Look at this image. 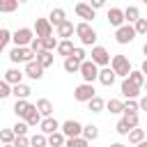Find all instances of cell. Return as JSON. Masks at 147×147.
I'll return each instance as SVG.
<instances>
[{"label": "cell", "instance_id": "1", "mask_svg": "<svg viewBox=\"0 0 147 147\" xmlns=\"http://www.w3.org/2000/svg\"><path fill=\"white\" fill-rule=\"evenodd\" d=\"M76 34H78V39H80V44L83 46H92L94 48V44H96V30L90 25V23H76Z\"/></svg>", "mask_w": 147, "mask_h": 147}, {"label": "cell", "instance_id": "2", "mask_svg": "<svg viewBox=\"0 0 147 147\" xmlns=\"http://www.w3.org/2000/svg\"><path fill=\"white\" fill-rule=\"evenodd\" d=\"M110 69L115 71V76L129 78V74H131V62H129V57H126V55L117 53V55H113V57H110Z\"/></svg>", "mask_w": 147, "mask_h": 147}, {"label": "cell", "instance_id": "3", "mask_svg": "<svg viewBox=\"0 0 147 147\" xmlns=\"http://www.w3.org/2000/svg\"><path fill=\"white\" fill-rule=\"evenodd\" d=\"M34 53H32V48L28 46V48H18V46H14L11 51H9V60L14 62V64H30V62H34Z\"/></svg>", "mask_w": 147, "mask_h": 147}, {"label": "cell", "instance_id": "4", "mask_svg": "<svg viewBox=\"0 0 147 147\" xmlns=\"http://www.w3.org/2000/svg\"><path fill=\"white\" fill-rule=\"evenodd\" d=\"M32 39H34V30L32 28H18L16 32H11V41L18 48H28L32 44Z\"/></svg>", "mask_w": 147, "mask_h": 147}, {"label": "cell", "instance_id": "5", "mask_svg": "<svg viewBox=\"0 0 147 147\" xmlns=\"http://www.w3.org/2000/svg\"><path fill=\"white\" fill-rule=\"evenodd\" d=\"M80 76H83V83H94V80H99V67L92 62V60H85L83 64H80V71H78Z\"/></svg>", "mask_w": 147, "mask_h": 147}, {"label": "cell", "instance_id": "6", "mask_svg": "<svg viewBox=\"0 0 147 147\" xmlns=\"http://www.w3.org/2000/svg\"><path fill=\"white\" fill-rule=\"evenodd\" d=\"M94 96H96V90H94V85H90V83H80V85L74 90V99L80 101V103H87V101H92Z\"/></svg>", "mask_w": 147, "mask_h": 147}, {"label": "cell", "instance_id": "7", "mask_svg": "<svg viewBox=\"0 0 147 147\" xmlns=\"http://www.w3.org/2000/svg\"><path fill=\"white\" fill-rule=\"evenodd\" d=\"M136 37H138V34H136L133 25H129V23H124L122 28H117V30H115V41H117V44H122V46H124V44H131Z\"/></svg>", "mask_w": 147, "mask_h": 147}, {"label": "cell", "instance_id": "8", "mask_svg": "<svg viewBox=\"0 0 147 147\" xmlns=\"http://www.w3.org/2000/svg\"><path fill=\"white\" fill-rule=\"evenodd\" d=\"M90 55H92L90 60H92V62H94L99 69H103V67H110V53H108L103 46H94Z\"/></svg>", "mask_w": 147, "mask_h": 147}, {"label": "cell", "instance_id": "9", "mask_svg": "<svg viewBox=\"0 0 147 147\" xmlns=\"http://www.w3.org/2000/svg\"><path fill=\"white\" fill-rule=\"evenodd\" d=\"M60 131L64 133V138H80L83 136V124L76 122V119H67V122H62Z\"/></svg>", "mask_w": 147, "mask_h": 147}, {"label": "cell", "instance_id": "10", "mask_svg": "<svg viewBox=\"0 0 147 147\" xmlns=\"http://www.w3.org/2000/svg\"><path fill=\"white\" fill-rule=\"evenodd\" d=\"M34 34H37L39 39L53 37V25L48 23V18H37V21H34Z\"/></svg>", "mask_w": 147, "mask_h": 147}, {"label": "cell", "instance_id": "11", "mask_svg": "<svg viewBox=\"0 0 147 147\" xmlns=\"http://www.w3.org/2000/svg\"><path fill=\"white\" fill-rule=\"evenodd\" d=\"M60 129H62V124H60L55 117H44L41 124H39V133H44V136H53V133H57Z\"/></svg>", "mask_w": 147, "mask_h": 147}, {"label": "cell", "instance_id": "12", "mask_svg": "<svg viewBox=\"0 0 147 147\" xmlns=\"http://www.w3.org/2000/svg\"><path fill=\"white\" fill-rule=\"evenodd\" d=\"M106 16H108V23H110L115 30H117V28H122V25L126 23V21H124V9H119V7H110Z\"/></svg>", "mask_w": 147, "mask_h": 147}, {"label": "cell", "instance_id": "13", "mask_svg": "<svg viewBox=\"0 0 147 147\" xmlns=\"http://www.w3.org/2000/svg\"><path fill=\"white\" fill-rule=\"evenodd\" d=\"M74 32H76V25H74L69 18H67L62 25H57V28H55V34L60 37V41H64V39H71V37H74Z\"/></svg>", "mask_w": 147, "mask_h": 147}, {"label": "cell", "instance_id": "14", "mask_svg": "<svg viewBox=\"0 0 147 147\" xmlns=\"http://www.w3.org/2000/svg\"><path fill=\"white\" fill-rule=\"evenodd\" d=\"M119 92H122V96L129 101V99H138L140 96V87H136L133 83H129L126 78L122 80V85H119Z\"/></svg>", "mask_w": 147, "mask_h": 147}, {"label": "cell", "instance_id": "15", "mask_svg": "<svg viewBox=\"0 0 147 147\" xmlns=\"http://www.w3.org/2000/svg\"><path fill=\"white\" fill-rule=\"evenodd\" d=\"M74 9H76L78 18H83V23H90V21H94V9H92L87 2H78Z\"/></svg>", "mask_w": 147, "mask_h": 147}, {"label": "cell", "instance_id": "16", "mask_svg": "<svg viewBox=\"0 0 147 147\" xmlns=\"http://www.w3.org/2000/svg\"><path fill=\"white\" fill-rule=\"evenodd\" d=\"M23 76H25V74H23L21 69L11 67V69H7V71H5V76H2V78H5L11 87H14V85H21V83H23Z\"/></svg>", "mask_w": 147, "mask_h": 147}, {"label": "cell", "instance_id": "17", "mask_svg": "<svg viewBox=\"0 0 147 147\" xmlns=\"http://www.w3.org/2000/svg\"><path fill=\"white\" fill-rule=\"evenodd\" d=\"M64 21H67V11H64L62 7H55V9H51V14H48V23H51L53 28L62 25Z\"/></svg>", "mask_w": 147, "mask_h": 147}, {"label": "cell", "instance_id": "18", "mask_svg": "<svg viewBox=\"0 0 147 147\" xmlns=\"http://www.w3.org/2000/svg\"><path fill=\"white\" fill-rule=\"evenodd\" d=\"M23 74H25L28 78H32V80H41V78H44V69L37 64V60H34V62H30V64H25Z\"/></svg>", "mask_w": 147, "mask_h": 147}, {"label": "cell", "instance_id": "19", "mask_svg": "<svg viewBox=\"0 0 147 147\" xmlns=\"http://www.w3.org/2000/svg\"><path fill=\"white\" fill-rule=\"evenodd\" d=\"M37 64L41 67V69H48V67H53L55 64V55L51 53V51H41V53H37Z\"/></svg>", "mask_w": 147, "mask_h": 147}, {"label": "cell", "instance_id": "20", "mask_svg": "<svg viewBox=\"0 0 147 147\" xmlns=\"http://www.w3.org/2000/svg\"><path fill=\"white\" fill-rule=\"evenodd\" d=\"M115 71L110 69V67H103V69H99V83L101 85H106V87H110L113 83H115Z\"/></svg>", "mask_w": 147, "mask_h": 147}, {"label": "cell", "instance_id": "21", "mask_svg": "<svg viewBox=\"0 0 147 147\" xmlns=\"http://www.w3.org/2000/svg\"><path fill=\"white\" fill-rule=\"evenodd\" d=\"M32 108H34V106H32L28 99H25V101H16V103H14V115H16V117H21V119H25V117H28V113H30Z\"/></svg>", "mask_w": 147, "mask_h": 147}, {"label": "cell", "instance_id": "22", "mask_svg": "<svg viewBox=\"0 0 147 147\" xmlns=\"http://www.w3.org/2000/svg\"><path fill=\"white\" fill-rule=\"evenodd\" d=\"M11 94L16 96V101H25V99L32 94V90H30V85L21 83V85H14V87H11Z\"/></svg>", "mask_w": 147, "mask_h": 147}, {"label": "cell", "instance_id": "23", "mask_svg": "<svg viewBox=\"0 0 147 147\" xmlns=\"http://www.w3.org/2000/svg\"><path fill=\"white\" fill-rule=\"evenodd\" d=\"M37 110H39V115L41 117H53V103H51V99H37Z\"/></svg>", "mask_w": 147, "mask_h": 147}, {"label": "cell", "instance_id": "24", "mask_svg": "<svg viewBox=\"0 0 147 147\" xmlns=\"http://www.w3.org/2000/svg\"><path fill=\"white\" fill-rule=\"evenodd\" d=\"M129 83H133L136 87H145V83H147V78H145V74L140 71V69H131V74H129V78H126Z\"/></svg>", "mask_w": 147, "mask_h": 147}, {"label": "cell", "instance_id": "25", "mask_svg": "<svg viewBox=\"0 0 147 147\" xmlns=\"http://www.w3.org/2000/svg\"><path fill=\"white\" fill-rule=\"evenodd\" d=\"M74 48H76V46H74V41H71V39H64V41H60V44H57V55H62V57L67 60V57H71Z\"/></svg>", "mask_w": 147, "mask_h": 147}, {"label": "cell", "instance_id": "26", "mask_svg": "<svg viewBox=\"0 0 147 147\" xmlns=\"http://www.w3.org/2000/svg\"><path fill=\"white\" fill-rule=\"evenodd\" d=\"M138 18H140V9H138V7H133V5H129V7L124 9V21H126L129 25H133Z\"/></svg>", "mask_w": 147, "mask_h": 147}, {"label": "cell", "instance_id": "27", "mask_svg": "<svg viewBox=\"0 0 147 147\" xmlns=\"http://www.w3.org/2000/svg\"><path fill=\"white\" fill-rule=\"evenodd\" d=\"M83 138H85L87 142L96 140V138H99V126H96V124H85V126H83Z\"/></svg>", "mask_w": 147, "mask_h": 147}, {"label": "cell", "instance_id": "28", "mask_svg": "<svg viewBox=\"0 0 147 147\" xmlns=\"http://www.w3.org/2000/svg\"><path fill=\"white\" fill-rule=\"evenodd\" d=\"M106 108H108L113 115H119V113H124V101H122V99H108V101H106Z\"/></svg>", "mask_w": 147, "mask_h": 147}, {"label": "cell", "instance_id": "29", "mask_svg": "<svg viewBox=\"0 0 147 147\" xmlns=\"http://www.w3.org/2000/svg\"><path fill=\"white\" fill-rule=\"evenodd\" d=\"M103 108H106V101H103L99 94H96L92 101H87V110H90V113H101Z\"/></svg>", "mask_w": 147, "mask_h": 147}, {"label": "cell", "instance_id": "30", "mask_svg": "<svg viewBox=\"0 0 147 147\" xmlns=\"http://www.w3.org/2000/svg\"><path fill=\"white\" fill-rule=\"evenodd\" d=\"M41 119H44V117L39 115V110H37V106H34V108H32V110L28 113V117H25V122H28V126H39V124H41Z\"/></svg>", "mask_w": 147, "mask_h": 147}, {"label": "cell", "instance_id": "31", "mask_svg": "<svg viewBox=\"0 0 147 147\" xmlns=\"http://www.w3.org/2000/svg\"><path fill=\"white\" fill-rule=\"evenodd\" d=\"M64 142H67V138H64V133H62V131H57V133L48 136V147H64Z\"/></svg>", "mask_w": 147, "mask_h": 147}, {"label": "cell", "instance_id": "32", "mask_svg": "<svg viewBox=\"0 0 147 147\" xmlns=\"http://www.w3.org/2000/svg\"><path fill=\"white\" fill-rule=\"evenodd\" d=\"M30 147H48V136H44V133L30 136Z\"/></svg>", "mask_w": 147, "mask_h": 147}, {"label": "cell", "instance_id": "33", "mask_svg": "<svg viewBox=\"0 0 147 147\" xmlns=\"http://www.w3.org/2000/svg\"><path fill=\"white\" fill-rule=\"evenodd\" d=\"M18 9V0H0V14H11Z\"/></svg>", "mask_w": 147, "mask_h": 147}, {"label": "cell", "instance_id": "34", "mask_svg": "<svg viewBox=\"0 0 147 147\" xmlns=\"http://www.w3.org/2000/svg\"><path fill=\"white\" fill-rule=\"evenodd\" d=\"M62 67H64V71H67V74H78V71H80V62H76L74 57H67Z\"/></svg>", "mask_w": 147, "mask_h": 147}, {"label": "cell", "instance_id": "35", "mask_svg": "<svg viewBox=\"0 0 147 147\" xmlns=\"http://www.w3.org/2000/svg\"><path fill=\"white\" fill-rule=\"evenodd\" d=\"M11 131H14V136H28L30 126H28V122H25V119H18V122L11 126Z\"/></svg>", "mask_w": 147, "mask_h": 147}, {"label": "cell", "instance_id": "36", "mask_svg": "<svg viewBox=\"0 0 147 147\" xmlns=\"http://www.w3.org/2000/svg\"><path fill=\"white\" fill-rule=\"evenodd\" d=\"M14 131L11 129H0V145H14Z\"/></svg>", "mask_w": 147, "mask_h": 147}, {"label": "cell", "instance_id": "37", "mask_svg": "<svg viewBox=\"0 0 147 147\" xmlns=\"http://www.w3.org/2000/svg\"><path fill=\"white\" fill-rule=\"evenodd\" d=\"M142 140H145V131H142V129H131V131H129V142L140 145Z\"/></svg>", "mask_w": 147, "mask_h": 147}, {"label": "cell", "instance_id": "38", "mask_svg": "<svg viewBox=\"0 0 147 147\" xmlns=\"http://www.w3.org/2000/svg\"><path fill=\"white\" fill-rule=\"evenodd\" d=\"M122 119L129 124V129H138V113H122Z\"/></svg>", "mask_w": 147, "mask_h": 147}, {"label": "cell", "instance_id": "39", "mask_svg": "<svg viewBox=\"0 0 147 147\" xmlns=\"http://www.w3.org/2000/svg\"><path fill=\"white\" fill-rule=\"evenodd\" d=\"M64 147H90V142H87L83 136H80V138H67Z\"/></svg>", "mask_w": 147, "mask_h": 147}, {"label": "cell", "instance_id": "40", "mask_svg": "<svg viewBox=\"0 0 147 147\" xmlns=\"http://www.w3.org/2000/svg\"><path fill=\"white\" fill-rule=\"evenodd\" d=\"M9 41H11V32H9L7 28H0V53H2V48H5Z\"/></svg>", "mask_w": 147, "mask_h": 147}, {"label": "cell", "instance_id": "41", "mask_svg": "<svg viewBox=\"0 0 147 147\" xmlns=\"http://www.w3.org/2000/svg\"><path fill=\"white\" fill-rule=\"evenodd\" d=\"M71 57H74L76 62H80V64H83V62L87 60V53L83 51V46H76V48H74V53H71Z\"/></svg>", "mask_w": 147, "mask_h": 147}, {"label": "cell", "instance_id": "42", "mask_svg": "<svg viewBox=\"0 0 147 147\" xmlns=\"http://www.w3.org/2000/svg\"><path fill=\"white\" fill-rule=\"evenodd\" d=\"M133 30H136V34H147V18H138L133 23Z\"/></svg>", "mask_w": 147, "mask_h": 147}, {"label": "cell", "instance_id": "43", "mask_svg": "<svg viewBox=\"0 0 147 147\" xmlns=\"http://www.w3.org/2000/svg\"><path fill=\"white\" fill-rule=\"evenodd\" d=\"M7 96H11V85L5 78H0V99H7Z\"/></svg>", "mask_w": 147, "mask_h": 147}, {"label": "cell", "instance_id": "44", "mask_svg": "<svg viewBox=\"0 0 147 147\" xmlns=\"http://www.w3.org/2000/svg\"><path fill=\"white\" fill-rule=\"evenodd\" d=\"M57 44H60L57 37H48V39H44V51H51L53 53V51H57Z\"/></svg>", "mask_w": 147, "mask_h": 147}, {"label": "cell", "instance_id": "45", "mask_svg": "<svg viewBox=\"0 0 147 147\" xmlns=\"http://www.w3.org/2000/svg\"><path fill=\"white\" fill-rule=\"evenodd\" d=\"M138 110H140V106H138V101H136V99L124 101V113H138Z\"/></svg>", "mask_w": 147, "mask_h": 147}, {"label": "cell", "instance_id": "46", "mask_svg": "<svg viewBox=\"0 0 147 147\" xmlns=\"http://www.w3.org/2000/svg\"><path fill=\"white\" fill-rule=\"evenodd\" d=\"M30 48H32V53H34V55H37V53H41V51H44V39L34 37V39H32V44H30Z\"/></svg>", "mask_w": 147, "mask_h": 147}, {"label": "cell", "instance_id": "47", "mask_svg": "<svg viewBox=\"0 0 147 147\" xmlns=\"http://www.w3.org/2000/svg\"><path fill=\"white\" fill-rule=\"evenodd\" d=\"M115 131H117L119 136H129V131H131V129H129V124H126L124 119H119V122L115 124Z\"/></svg>", "mask_w": 147, "mask_h": 147}, {"label": "cell", "instance_id": "48", "mask_svg": "<svg viewBox=\"0 0 147 147\" xmlns=\"http://www.w3.org/2000/svg\"><path fill=\"white\" fill-rule=\"evenodd\" d=\"M14 147H30V138L28 136H16L14 138Z\"/></svg>", "mask_w": 147, "mask_h": 147}, {"label": "cell", "instance_id": "49", "mask_svg": "<svg viewBox=\"0 0 147 147\" xmlns=\"http://www.w3.org/2000/svg\"><path fill=\"white\" fill-rule=\"evenodd\" d=\"M87 5H90L94 11H96V9H101V7H103V0H92V2H87Z\"/></svg>", "mask_w": 147, "mask_h": 147}, {"label": "cell", "instance_id": "50", "mask_svg": "<svg viewBox=\"0 0 147 147\" xmlns=\"http://www.w3.org/2000/svg\"><path fill=\"white\" fill-rule=\"evenodd\" d=\"M138 106H140V110H145V113H147V94L138 99Z\"/></svg>", "mask_w": 147, "mask_h": 147}, {"label": "cell", "instance_id": "51", "mask_svg": "<svg viewBox=\"0 0 147 147\" xmlns=\"http://www.w3.org/2000/svg\"><path fill=\"white\" fill-rule=\"evenodd\" d=\"M140 71H142V74H145V78H147V57L142 60V64H140Z\"/></svg>", "mask_w": 147, "mask_h": 147}, {"label": "cell", "instance_id": "52", "mask_svg": "<svg viewBox=\"0 0 147 147\" xmlns=\"http://www.w3.org/2000/svg\"><path fill=\"white\" fill-rule=\"evenodd\" d=\"M110 147H124V145H122V142H113Z\"/></svg>", "mask_w": 147, "mask_h": 147}, {"label": "cell", "instance_id": "53", "mask_svg": "<svg viewBox=\"0 0 147 147\" xmlns=\"http://www.w3.org/2000/svg\"><path fill=\"white\" fill-rule=\"evenodd\" d=\"M142 53H145V55H147V41H145V44H142Z\"/></svg>", "mask_w": 147, "mask_h": 147}, {"label": "cell", "instance_id": "54", "mask_svg": "<svg viewBox=\"0 0 147 147\" xmlns=\"http://www.w3.org/2000/svg\"><path fill=\"white\" fill-rule=\"evenodd\" d=\"M136 147H147V140H142L140 145H136Z\"/></svg>", "mask_w": 147, "mask_h": 147}, {"label": "cell", "instance_id": "55", "mask_svg": "<svg viewBox=\"0 0 147 147\" xmlns=\"http://www.w3.org/2000/svg\"><path fill=\"white\" fill-rule=\"evenodd\" d=\"M2 147H14V145H2Z\"/></svg>", "mask_w": 147, "mask_h": 147}, {"label": "cell", "instance_id": "56", "mask_svg": "<svg viewBox=\"0 0 147 147\" xmlns=\"http://www.w3.org/2000/svg\"><path fill=\"white\" fill-rule=\"evenodd\" d=\"M145 90H147V83H145Z\"/></svg>", "mask_w": 147, "mask_h": 147}, {"label": "cell", "instance_id": "57", "mask_svg": "<svg viewBox=\"0 0 147 147\" xmlns=\"http://www.w3.org/2000/svg\"><path fill=\"white\" fill-rule=\"evenodd\" d=\"M0 147H2V145H0Z\"/></svg>", "mask_w": 147, "mask_h": 147}]
</instances>
